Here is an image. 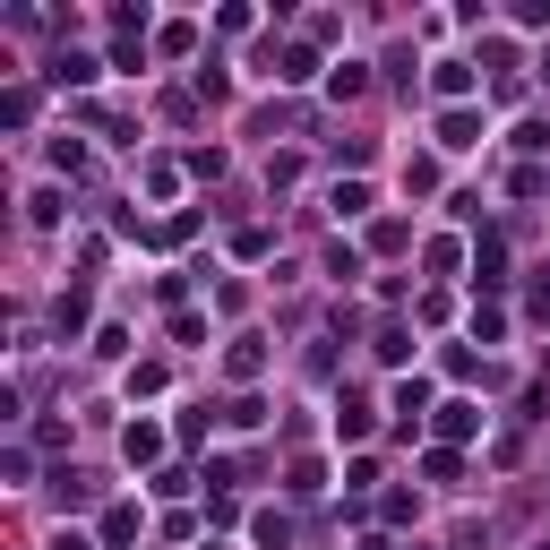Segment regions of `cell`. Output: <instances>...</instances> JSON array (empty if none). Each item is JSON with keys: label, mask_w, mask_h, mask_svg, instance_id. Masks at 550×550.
Masks as SVG:
<instances>
[{"label": "cell", "mask_w": 550, "mask_h": 550, "mask_svg": "<svg viewBox=\"0 0 550 550\" xmlns=\"http://www.w3.org/2000/svg\"><path fill=\"white\" fill-rule=\"evenodd\" d=\"M121 456H129V465H155V456H164V430H155V422H129L121 430Z\"/></svg>", "instance_id": "obj_1"}, {"label": "cell", "mask_w": 550, "mask_h": 550, "mask_svg": "<svg viewBox=\"0 0 550 550\" xmlns=\"http://www.w3.org/2000/svg\"><path fill=\"white\" fill-rule=\"evenodd\" d=\"M473 138H482V112H447L439 121V147H473Z\"/></svg>", "instance_id": "obj_2"}, {"label": "cell", "mask_w": 550, "mask_h": 550, "mask_svg": "<svg viewBox=\"0 0 550 550\" xmlns=\"http://www.w3.org/2000/svg\"><path fill=\"white\" fill-rule=\"evenodd\" d=\"M52 78H61V86H95V52H61Z\"/></svg>", "instance_id": "obj_3"}, {"label": "cell", "mask_w": 550, "mask_h": 550, "mask_svg": "<svg viewBox=\"0 0 550 550\" xmlns=\"http://www.w3.org/2000/svg\"><path fill=\"white\" fill-rule=\"evenodd\" d=\"M327 207H336V215H370V190H361V181H336V190H327Z\"/></svg>", "instance_id": "obj_4"}, {"label": "cell", "mask_w": 550, "mask_h": 550, "mask_svg": "<svg viewBox=\"0 0 550 550\" xmlns=\"http://www.w3.org/2000/svg\"><path fill=\"white\" fill-rule=\"evenodd\" d=\"M473 422H482V413H473V404H439V430H447V439H465Z\"/></svg>", "instance_id": "obj_5"}, {"label": "cell", "mask_w": 550, "mask_h": 550, "mask_svg": "<svg viewBox=\"0 0 550 550\" xmlns=\"http://www.w3.org/2000/svg\"><path fill=\"white\" fill-rule=\"evenodd\" d=\"M26 215H35V224H61V190H52V181H43V190L26 198Z\"/></svg>", "instance_id": "obj_6"}, {"label": "cell", "mask_w": 550, "mask_h": 550, "mask_svg": "<svg viewBox=\"0 0 550 550\" xmlns=\"http://www.w3.org/2000/svg\"><path fill=\"white\" fill-rule=\"evenodd\" d=\"M396 413H404V422H413V413H430V387H422V379H404V387H396Z\"/></svg>", "instance_id": "obj_7"}, {"label": "cell", "mask_w": 550, "mask_h": 550, "mask_svg": "<svg viewBox=\"0 0 550 550\" xmlns=\"http://www.w3.org/2000/svg\"><path fill=\"white\" fill-rule=\"evenodd\" d=\"M138 525H147V516H138V508H112V516H104V542H129V533H138Z\"/></svg>", "instance_id": "obj_8"}, {"label": "cell", "mask_w": 550, "mask_h": 550, "mask_svg": "<svg viewBox=\"0 0 550 550\" xmlns=\"http://www.w3.org/2000/svg\"><path fill=\"white\" fill-rule=\"evenodd\" d=\"M327 275H336V284H353V275H361V250H344V241H336V250H327Z\"/></svg>", "instance_id": "obj_9"}, {"label": "cell", "mask_w": 550, "mask_h": 550, "mask_svg": "<svg viewBox=\"0 0 550 550\" xmlns=\"http://www.w3.org/2000/svg\"><path fill=\"white\" fill-rule=\"evenodd\" d=\"M43 550H95V542H86V533H69V525H52V542H43Z\"/></svg>", "instance_id": "obj_10"}]
</instances>
